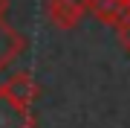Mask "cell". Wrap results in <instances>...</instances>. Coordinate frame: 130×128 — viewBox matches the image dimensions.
<instances>
[{
  "instance_id": "obj_2",
  "label": "cell",
  "mask_w": 130,
  "mask_h": 128,
  "mask_svg": "<svg viewBox=\"0 0 130 128\" xmlns=\"http://www.w3.org/2000/svg\"><path fill=\"white\" fill-rule=\"evenodd\" d=\"M0 128H35L32 108L14 102L9 93L0 90Z\"/></svg>"
},
{
  "instance_id": "obj_5",
  "label": "cell",
  "mask_w": 130,
  "mask_h": 128,
  "mask_svg": "<svg viewBox=\"0 0 130 128\" xmlns=\"http://www.w3.org/2000/svg\"><path fill=\"white\" fill-rule=\"evenodd\" d=\"M90 12H93L101 24L119 26L130 15V0H90Z\"/></svg>"
},
{
  "instance_id": "obj_3",
  "label": "cell",
  "mask_w": 130,
  "mask_h": 128,
  "mask_svg": "<svg viewBox=\"0 0 130 128\" xmlns=\"http://www.w3.org/2000/svg\"><path fill=\"white\" fill-rule=\"evenodd\" d=\"M0 90L9 93L14 102L26 105V108H32L35 99H38V82L29 76V73H14V76H9L3 85H0Z\"/></svg>"
},
{
  "instance_id": "obj_4",
  "label": "cell",
  "mask_w": 130,
  "mask_h": 128,
  "mask_svg": "<svg viewBox=\"0 0 130 128\" xmlns=\"http://www.w3.org/2000/svg\"><path fill=\"white\" fill-rule=\"evenodd\" d=\"M23 47H26V38L12 24H6V20L0 18V73L23 52Z\"/></svg>"
},
{
  "instance_id": "obj_1",
  "label": "cell",
  "mask_w": 130,
  "mask_h": 128,
  "mask_svg": "<svg viewBox=\"0 0 130 128\" xmlns=\"http://www.w3.org/2000/svg\"><path fill=\"white\" fill-rule=\"evenodd\" d=\"M87 12H90V0H46L49 24L55 29H61V32L75 29Z\"/></svg>"
},
{
  "instance_id": "obj_7",
  "label": "cell",
  "mask_w": 130,
  "mask_h": 128,
  "mask_svg": "<svg viewBox=\"0 0 130 128\" xmlns=\"http://www.w3.org/2000/svg\"><path fill=\"white\" fill-rule=\"evenodd\" d=\"M6 9H9V0H0V18L6 15Z\"/></svg>"
},
{
  "instance_id": "obj_6",
  "label": "cell",
  "mask_w": 130,
  "mask_h": 128,
  "mask_svg": "<svg viewBox=\"0 0 130 128\" xmlns=\"http://www.w3.org/2000/svg\"><path fill=\"white\" fill-rule=\"evenodd\" d=\"M116 35H119L121 50H124L127 55H130V15H127V18H124V20H121V24L116 26Z\"/></svg>"
}]
</instances>
